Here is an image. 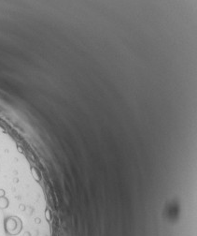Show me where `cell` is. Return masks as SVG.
<instances>
[{"instance_id": "obj_1", "label": "cell", "mask_w": 197, "mask_h": 236, "mask_svg": "<svg viewBox=\"0 0 197 236\" xmlns=\"http://www.w3.org/2000/svg\"><path fill=\"white\" fill-rule=\"evenodd\" d=\"M5 232L9 236H16L22 232L23 223L17 216H9L4 221Z\"/></svg>"}, {"instance_id": "obj_4", "label": "cell", "mask_w": 197, "mask_h": 236, "mask_svg": "<svg viewBox=\"0 0 197 236\" xmlns=\"http://www.w3.org/2000/svg\"><path fill=\"white\" fill-rule=\"evenodd\" d=\"M5 192H4V190L3 189H0V196H4Z\"/></svg>"}, {"instance_id": "obj_3", "label": "cell", "mask_w": 197, "mask_h": 236, "mask_svg": "<svg viewBox=\"0 0 197 236\" xmlns=\"http://www.w3.org/2000/svg\"><path fill=\"white\" fill-rule=\"evenodd\" d=\"M45 216H46V219L48 221H50V219H52V215H50V211L49 209H46V211H45Z\"/></svg>"}, {"instance_id": "obj_2", "label": "cell", "mask_w": 197, "mask_h": 236, "mask_svg": "<svg viewBox=\"0 0 197 236\" xmlns=\"http://www.w3.org/2000/svg\"><path fill=\"white\" fill-rule=\"evenodd\" d=\"M9 205V201L6 198H0V208L5 209Z\"/></svg>"}]
</instances>
